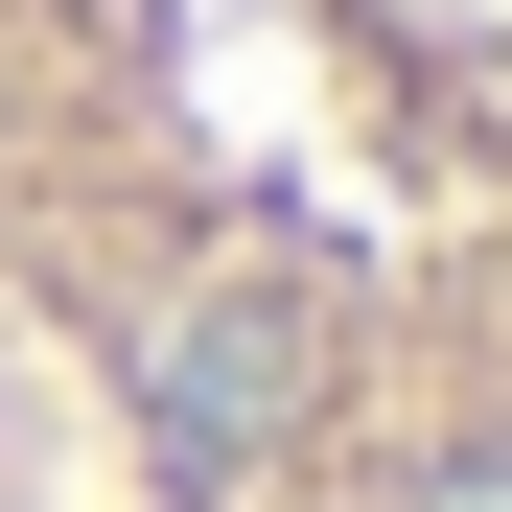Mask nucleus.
<instances>
[{"label": "nucleus", "instance_id": "nucleus-1", "mask_svg": "<svg viewBox=\"0 0 512 512\" xmlns=\"http://www.w3.org/2000/svg\"><path fill=\"white\" fill-rule=\"evenodd\" d=\"M0 512H512V0H0Z\"/></svg>", "mask_w": 512, "mask_h": 512}]
</instances>
